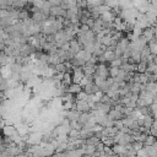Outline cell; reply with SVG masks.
Segmentation results:
<instances>
[{
  "mask_svg": "<svg viewBox=\"0 0 157 157\" xmlns=\"http://www.w3.org/2000/svg\"><path fill=\"white\" fill-rule=\"evenodd\" d=\"M50 15H54L56 17H66V10L63 9L61 6H52Z\"/></svg>",
  "mask_w": 157,
  "mask_h": 157,
  "instance_id": "obj_1",
  "label": "cell"
},
{
  "mask_svg": "<svg viewBox=\"0 0 157 157\" xmlns=\"http://www.w3.org/2000/svg\"><path fill=\"white\" fill-rule=\"evenodd\" d=\"M150 54H151L150 47H148V45H145V47L141 49V60H147V58H148Z\"/></svg>",
  "mask_w": 157,
  "mask_h": 157,
  "instance_id": "obj_7",
  "label": "cell"
},
{
  "mask_svg": "<svg viewBox=\"0 0 157 157\" xmlns=\"http://www.w3.org/2000/svg\"><path fill=\"white\" fill-rule=\"evenodd\" d=\"M48 1H49V4L52 6H60V4H61L63 0H48Z\"/></svg>",
  "mask_w": 157,
  "mask_h": 157,
  "instance_id": "obj_9",
  "label": "cell"
},
{
  "mask_svg": "<svg viewBox=\"0 0 157 157\" xmlns=\"http://www.w3.org/2000/svg\"><path fill=\"white\" fill-rule=\"evenodd\" d=\"M147 70V60H140V63L136 65V71L140 74L146 72Z\"/></svg>",
  "mask_w": 157,
  "mask_h": 157,
  "instance_id": "obj_5",
  "label": "cell"
},
{
  "mask_svg": "<svg viewBox=\"0 0 157 157\" xmlns=\"http://www.w3.org/2000/svg\"><path fill=\"white\" fill-rule=\"evenodd\" d=\"M119 70H120V67L110 66V67H109V76H110V77H117L118 74H119Z\"/></svg>",
  "mask_w": 157,
  "mask_h": 157,
  "instance_id": "obj_8",
  "label": "cell"
},
{
  "mask_svg": "<svg viewBox=\"0 0 157 157\" xmlns=\"http://www.w3.org/2000/svg\"><path fill=\"white\" fill-rule=\"evenodd\" d=\"M81 91H82V86H81L80 83H75V82L70 83V86H69V92H70V93L77 94V93L81 92Z\"/></svg>",
  "mask_w": 157,
  "mask_h": 157,
  "instance_id": "obj_4",
  "label": "cell"
},
{
  "mask_svg": "<svg viewBox=\"0 0 157 157\" xmlns=\"http://www.w3.org/2000/svg\"><path fill=\"white\" fill-rule=\"evenodd\" d=\"M142 36L148 40L153 39L155 38V32H153V27H147V28H144L142 29Z\"/></svg>",
  "mask_w": 157,
  "mask_h": 157,
  "instance_id": "obj_3",
  "label": "cell"
},
{
  "mask_svg": "<svg viewBox=\"0 0 157 157\" xmlns=\"http://www.w3.org/2000/svg\"><path fill=\"white\" fill-rule=\"evenodd\" d=\"M82 90H83L87 94H94V93L99 92V91H98V87H97V85H96L94 82H88V83H86V85L82 87Z\"/></svg>",
  "mask_w": 157,
  "mask_h": 157,
  "instance_id": "obj_2",
  "label": "cell"
},
{
  "mask_svg": "<svg viewBox=\"0 0 157 157\" xmlns=\"http://www.w3.org/2000/svg\"><path fill=\"white\" fill-rule=\"evenodd\" d=\"M145 146H152V145H156L157 144V137H155L153 135H148L146 137V140L144 141Z\"/></svg>",
  "mask_w": 157,
  "mask_h": 157,
  "instance_id": "obj_6",
  "label": "cell"
}]
</instances>
